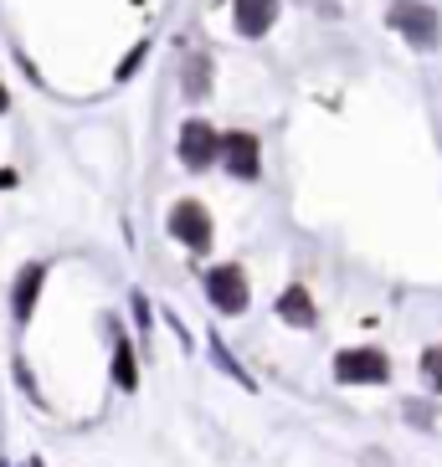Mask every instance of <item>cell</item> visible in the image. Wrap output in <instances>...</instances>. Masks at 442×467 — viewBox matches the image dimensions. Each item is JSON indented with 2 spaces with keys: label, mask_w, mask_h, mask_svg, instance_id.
Masks as SVG:
<instances>
[{
  "label": "cell",
  "mask_w": 442,
  "mask_h": 467,
  "mask_svg": "<svg viewBox=\"0 0 442 467\" xmlns=\"http://www.w3.org/2000/svg\"><path fill=\"white\" fill-rule=\"evenodd\" d=\"M391 26H396L412 47H427V52L437 47V36H442L437 11H427L422 0H396V5H391Z\"/></svg>",
  "instance_id": "6da1fadb"
},
{
  "label": "cell",
  "mask_w": 442,
  "mask_h": 467,
  "mask_svg": "<svg viewBox=\"0 0 442 467\" xmlns=\"http://www.w3.org/2000/svg\"><path fill=\"white\" fill-rule=\"evenodd\" d=\"M334 375L345 385H381L391 380V359L381 349H350V355L334 359Z\"/></svg>",
  "instance_id": "7a4b0ae2"
},
{
  "label": "cell",
  "mask_w": 442,
  "mask_h": 467,
  "mask_svg": "<svg viewBox=\"0 0 442 467\" xmlns=\"http://www.w3.org/2000/svg\"><path fill=\"white\" fill-rule=\"evenodd\" d=\"M216 150H221V134L206 124V119H191V124L180 129V160H185L191 170L216 165Z\"/></svg>",
  "instance_id": "3957f363"
},
{
  "label": "cell",
  "mask_w": 442,
  "mask_h": 467,
  "mask_svg": "<svg viewBox=\"0 0 442 467\" xmlns=\"http://www.w3.org/2000/svg\"><path fill=\"white\" fill-rule=\"evenodd\" d=\"M216 160H226V170H232L237 180H258V170H263V150H258V139L252 134H221V150Z\"/></svg>",
  "instance_id": "277c9868"
},
{
  "label": "cell",
  "mask_w": 442,
  "mask_h": 467,
  "mask_svg": "<svg viewBox=\"0 0 442 467\" xmlns=\"http://www.w3.org/2000/svg\"><path fill=\"white\" fill-rule=\"evenodd\" d=\"M170 232H175L191 252H206L211 247V216H206V206H201V201H180V206L170 211Z\"/></svg>",
  "instance_id": "5b68a950"
},
{
  "label": "cell",
  "mask_w": 442,
  "mask_h": 467,
  "mask_svg": "<svg viewBox=\"0 0 442 467\" xmlns=\"http://www.w3.org/2000/svg\"><path fill=\"white\" fill-rule=\"evenodd\" d=\"M206 293L221 314H242L247 308V277H242V267H216V273H206Z\"/></svg>",
  "instance_id": "8992f818"
},
{
  "label": "cell",
  "mask_w": 442,
  "mask_h": 467,
  "mask_svg": "<svg viewBox=\"0 0 442 467\" xmlns=\"http://www.w3.org/2000/svg\"><path fill=\"white\" fill-rule=\"evenodd\" d=\"M232 11H237V31L242 36H263L278 16V0H232Z\"/></svg>",
  "instance_id": "52a82bcc"
},
{
  "label": "cell",
  "mask_w": 442,
  "mask_h": 467,
  "mask_svg": "<svg viewBox=\"0 0 442 467\" xmlns=\"http://www.w3.org/2000/svg\"><path fill=\"white\" fill-rule=\"evenodd\" d=\"M278 314L289 318V324H299V329H309V324H314V298H309V293L293 283V288L278 298Z\"/></svg>",
  "instance_id": "ba28073f"
},
{
  "label": "cell",
  "mask_w": 442,
  "mask_h": 467,
  "mask_svg": "<svg viewBox=\"0 0 442 467\" xmlns=\"http://www.w3.org/2000/svg\"><path fill=\"white\" fill-rule=\"evenodd\" d=\"M37 288H42V267H26V273H21V288H16V318H26V314H31Z\"/></svg>",
  "instance_id": "9c48e42d"
},
{
  "label": "cell",
  "mask_w": 442,
  "mask_h": 467,
  "mask_svg": "<svg viewBox=\"0 0 442 467\" xmlns=\"http://www.w3.org/2000/svg\"><path fill=\"white\" fill-rule=\"evenodd\" d=\"M206 88H211V62H206V57H195V62H191V72H185V93H191V98H201Z\"/></svg>",
  "instance_id": "30bf717a"
},
{
  "label": "cell",
  "mask_w": 442,
  "mask_h": 467,
  "mask_svg": "<svg viewBox=\"0 0 442 467\" xmlns=\"http://www.w3.org/2000/svg\"><path fill=\"white\" fill-rule=\"evenodd\" d=\"M119 385H124V390H134V355H129L124 339H119Z\"/></svg>",
  "instance_id": "8fae6325"
},
{
  "label": "cell",
  "mask_w": 442,
  "mask_h": 467,
  "mask_svg": "<svg viewBox=\"0 0 442 467\" xmlns=\"http://www.w3.org/2000/svg\"><path fill=\"white\" fill-rule=\"evenodd\" d=\"M422 375H427L432 385H442V349H427V355H422Z\"/></svg>",
  "instance_id": "7c38bea8"
},
{
  "label": "cell",
  "mask_w": 442,
  "mask_h": 467,
  "mask_svg": "<svg viewBox=\"0 0 442 467\" xmlns=\"http://www.w3.org/2000/svg\"><path fill=\"white\" fill-rule=\"evenodd\" d=\"M0 109H5V93H0Z\"/></svg>",
  "instance_id": "4fadbf2b"
}]
</instances>
